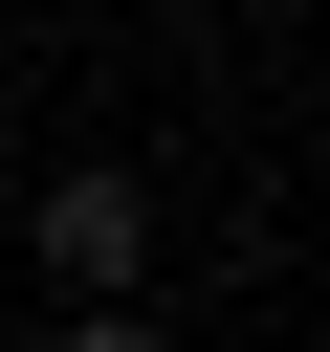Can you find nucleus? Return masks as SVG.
<instances>
[{"label":"nucleus","mask_w":330,"mask_h":352,"mask_svg":"<svg viewBox=\"0 0 330 352\" xmlns=\"http://www.w3.org/2000/svg\"><path fill=\"white\" fill-rule=\"evenodd\" d=\"M22 264L88 308V286H132V264H154V198H132V176H44V198H22Z\"/></svg>","instance_id":"f257e3e1"},{"label":"nucleus","mask_w":330,"mask_h":352,"mask_svg":"<svg viewBox=\"0 0 330 352\" xmlns=\"http://www.w3.org/2000/svg\"><path fill=\"white\" fill-rule=\"evenodd\" d=\"M66 352H176V330H154L132 286H88V308H66Z\"/></svg>","instance_id":"f03ea898"}]
</instances>
